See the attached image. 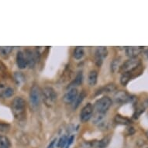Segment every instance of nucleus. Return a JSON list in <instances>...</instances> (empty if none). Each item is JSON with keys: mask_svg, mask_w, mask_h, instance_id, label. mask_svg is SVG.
Listing matches in <instances>:
<instances>
[{"mask_svg": "<svg viewBox=\"0 0 148 148\" xmlns=\"http://www.w3.org/2000/svg\"><path fill=\"white\" fill-rule=\"evenodd\" d=\"M12 112L17 120H23L27 115V103L22 97H16L12 102Z\"/></svg>", "mask_w": 148, "mask_h": 148, "instance_id": "nucleus-1", "label": "nucleus"}, {"mask_svg": "<svg viewBox=\"0 0 148 148\" xmlns=\"http://www.w3.org/2000/svg\"><path fill=\"white\" fill-rule=\"evenodd\" d=\"M41 98L44 103L47 107L53 106L58 99V95L55 90L52 87H44L41 90Z\"/></svg>", "mask_w": 148, "mask_h": 148, "instance_id": "nucleus-2", "label": "nucleus"}, {"mask_svg": "<svg viewBox=\"0 0 148 148\" xmlns=\"http://www.w3.org/2000/svg\"><path fill=\"white\" fill-rule=\"evenodd\" d=\"M112 104V101L110 98L108 96H103L95 102L93 108H94V110H95V112L105 114L111 107Z\"/></svg>", "mask_w": 148, "mask_h": 148, "instance_id": "nucleus-3", "label": "nucleus"}, {"mask_svg": "<svg viewBox=\"0 0 148 148\" xmlns=\"http://www.w3.org/2000/svg\"><path fill=\"white\" fill-rule=\"evenodd\" d=\"M141 65V61L138 58H130L123 63L119 69V72L126 73L132 72L140 68Z\"/></svg>", "mask_w": 148, "mask_h": 148, "instance_id": "nucleus-4", "label": "nucleus"}, {"mask_svg": "<svg viewBox=\"0 0 148 148\" xmlns=\"http://www.w3.org/2000/svg\"><path fill=\"white\" fill-rule=\"evenodd\" d=\"M41 99V92L38 85H34L30 89L29 92V103L32 109H36L38 108Z\"/></svg>", "mask_w": 148, "mask_h": 148, "instance_id": "nucleus-5", "label": "nucleus"}, {"mask_svg": "<svg viewBox=\"0 0 148 148\" xmlns=\"http://www.w3.org/2000/svg\"><path fill=\"white\" fill-rule=\"evenodd\" d=\"M108 55V49L106 47H99L95 52V63L99 67L102 65L103 60Z\"/></svg>", "mask_w": 148, "mask_h": 148, "instance_id": "nucleus-6", "label": "nucleus"}, {"mask_svg": "<svg viewBox=\"0 0 148 148\" xmlns=\"http://www.w3.org/2000/svg\"><path fill=\"white\" fill-rule=\"evenodd\" d=\"M94 108L91 103H88L83 107L80 112V119L82 123L88 121L92 117Z\"/></svg>", "mask_w": 148, "mask_h": 148, "instance_id": "nucleus-7", "label": "nucleus"}, {"mask_svg": "<svg viewBox=\"0 0 148 148\" xmlns=\"http://www.w3.org/2000/svg\"><path fill=\"white\" fill-rule=\"evenodd\" d=\"M78 95V89L76 88H69L68 92H66L65 95H64L63 101L66 104H71L75 102V99Z\"/></svg>", "mask_w": 148, "mask_h": 148, "instance_id": "nucleus-8", "label": "nucleus"}, {"mask_svg": "<svg viewBox=\"0 0 148 148\" xmlns=\"http://www.w3.org/2000/svg\"><path fill=\"white\" fill-rule=\"evenodd\" d=\"M14 88L10 85L0 83V98L3 99H8L12 97L14 95Z\"/></svg>", "mask_w": 148, "mask_h": 148, "instance_id": "nucleus-9", "label": "nucleus"}, {"mask_svg": "<svg viewBox=\"0 0 148 148\" xmlns=\"http://www.w3.org/2000/svg\"><path fill=\"white\" fill-rule=\"evenodd\" d=\"M143 50V47L140 46H130L126 47L125 52H126V56L129 57L130 58H136L139 54L142 53Z\"/></svg>", "mask_w": 148, "mask_h": 148, "instance_id": "nucleus-10", "label": "nucleus"}, {"mask_svg": "<svg viewBox=\"0 0 148 148\" xmlns=\"http://www.w3.org/2000/svg\"><path fill=\"white\" fill-rule=\"evenodd\" d=\"M114 99L117 103L123 104L130 102L131 100V96L125 91H119L115 94Z\"/></svg>", "mask_w": 148, "mask_h": 148, "instance_id": "nucleus-11", "label": "nucleus"}, {"mask_svg": "<svg viewBox=\"0 0 148 148\" xmlns=\"http://www.w3.org/2000/svg\"><path fill=\"white\" fill-rule=\"evenodd\" d=\"M24 55L25 58H26V60H27V66H29L30 68H34L36 62L34 51H32L29 49H27L24 52Z\"/></svg>", "mask_w": 148, "mask_h": 148, "instance_id": "nucleus-12", "label": "nucleus"}, {"mask_svg": "<svg viewBox=\"0 0 148 148\" xmlns=\"http://www.w3.org/2000/svg\"><path fill=\"white\" fill-rule=\"evenodd\" d=\"M16 64L20 69H25L27 68V63L24 53L23 51H19L16 55Z\"/></svg>", "mask_w": 148, "mask_h": 148, "instance_id": "nucleus-13", "label": "nucleus"}, {"mask_svg": "<svg viewBox=\"0 0 148 148\" xmlns=\"http://www.w3.org/2000/svg\"><path fill=\"white\" fill-rule=\"evenodd\" d=\"M134 71H132V72L123 73V74H122L121 77H120V82H121L122 85H124V86H126V85L128 84L129 82L131 80L132 78L135 77Z\"/></svg>", "mask_w": 148, "mask_h": 148, "instance_id": "nucleus-14", "label": "nucleus"}, {"mask_svg": "<svg viewBox=\"0 0 148 148\" xmlns=\"http://www.w3.org/2000/svg\"><path fill=\"white\" fill-rule=\"evenodd\" d=\"M98 79V72L97 71L92 70L88 73V85L91 86L95 85L97 82Z\"/></svg>", "mask_w": 148, "mask_h": 148, "instance_id": "nucleus-15", "label": "nucleus"}, {"mask_svg": "<svg viewBox=\"0 0 148 148\" xmlns=\"http://www.w3.org/2000/svg\"><path fill=\"white\" fill-rule=\"evenodd\" d=\"M115 122L117 124H119V125H125V126H127V125H130L131 124V120L126 117H124L121 115H116L115 116L114 119Z\"/></svg>", "mask_w": 148, "mask_h": 148, "instance_id": "nucleus-16", "label": "nucleus"}, {"mask_svg": "<svg viewBox=\"0 0 148 148\" xmlns=\"http://www.w3.org/2000/svg\"><path fill=\"white\" fill-rule=\"evenodd\" d=\"M116 89V86L115 85L114 83H110V84H108V85H105L104 87L101 88L99 90V93L101 94L102 92H106V93H109V92H112L113 91Z\"/></svg>", "mask_w": 148, "mask_h": 148, "instance_id": "nucleus-17", "label": "nucleus"}, {"mask_svg": "<svg viewBox=\"0 0 148 148\" xmlns=\"http://www.w3.org/2000/svg\"><path fill=\"white\" fill-rule=\"evenodd\" d=\"M84 54H85V51H84L82 47H76L74 50L73 56L76 60H80L82 58Z\"/></svg>", "mask_w": 148, "mask_h": 148, "instance_id": "nucleus-18", "label": "nucleus"}, {"mask_svg": "<svg viewBox=\"0 0 148 148\" xmlns=\"http://www.w3.org/2000/svg\"><path fill=\"white\" fill-rule=\"evenodd\" d=\"M11 142L6 136L0 135V148H10Z\"/></svg>", "mask_w": 148, "mask_h": 148, "instance_id": "nucleus-19", "label": "nucleus"}, {"mask_svg": "<svg viewBox=\"0 0 148 148\" xmlns=\"http://www.w3.org/2000/svg\"><path fill=\"white\" fill-rule=\"evenodd\" d=\"M13 47L10 46L7 47H0V56L5 58L8 56H10V54L12 51Z\"/></svg>", "mask_w": 148, "mask_h": 148, "instance_id": "nucleus-20", "label": "nucleus"}, {"mask_svg": "<svg viewBox=\"0 0 148 148\" xmlns=\"http://www.w3.org/2000/svg\"><path fill=\"white\" fill-rule=\"evenodd\" d=\"M13 77H14V80L17 85H21L22 83L25 82L24 76L21 72H15Z\"/></svg>", "mask_w": 148, "mask_h": 148, "instance_id": "nucleus-21", "label": "nucleus"}, {"mask_svg": "<svg viewBox=\"0 0 148 148\" xmlns=\"http://www.w3.org/2000/svg\"><path fill=\"white\" fill-rule=\"evenodd\" d=\"M120 59H121L120 58H117L111 63V70L112 71H116V70H119V69L120 66H121V64H120V62H121Z\"/></svg>", "mask_w": 148, "mask_h": 148, "instance_id": "nucleus-22", "label": "nucleus"}, {"mask_svg": "<svg viewBox=\"0 0 148 148\" xmlns=\"http://www.w3.org/2000/svg\"><path fill=\"white\" fill-rule=\"evenodd\" d=\"M8 75V70L6 66L3 62L0 61V77L5 78Z\"/></svg>", "mask_w": 148, "mask_h": 148, "instance_id": "nucleus-23", "label": "nucleus"}, {"mask_svg": "<svg viewBox=\"0 0 148 148\" xmlns=\"http://www.w3.org/2000/svg\"><path fill=\"white\" fill-rule=\"evenodd\" d=\"M82 72H79V74H78V75L76 76V78L75 79V81L73 82L70 85V86H69V88H71L73 86V85H80L81 83L82 82Z\"/></svg>", "mask_w": 148, "mask_h": 148, "instance_id": "nucleus-24", "label": "nucleus"}, {"mask_svg": "<svg viewBox=\"0 0 148 148\" xmlns=\"http://www.w3.org/2000/svg\"><path fill=\"white\" fill-rule=\"evenodd\" d=\"M85 94L84 93V92H82L80 95H78V97H77V99H75V104H74V109H76L77 107L80 105V103L83 101V99H84V98H85Z\"/></svg>", "mask_w": 148, "mask_h": 148, "instance_id": "nucleus-25", "label": "nucleus"}, {"mask_svg": "<svg viewBox=\"0 0 148 148\" xmlns=\"http://www.w3.org/2000/svg\"><path fill=\"white\" fill-rule=\"evenodd\" d=\"M109 140H110V139L109 137H105L102 140L99 141V143H98V147L99 148H105L108 145V143H109Z\"/></svg>", "mask_w": 148, "mask_h": 148, "instance_id": "nucleus-26", "label": "nucleus"}, {"mask_svg": "<svg viewBox=\"0 0 148 148\" xmlns=\"http://www.w3.org/2000/svg\"><path fill=\"white\" fill-rule=\"evenodd\" d=\"M10 130V125L5 123H0V133H7Z\"/></svg>", "mask_w": 148, "mask_h": 148, "instance_id": "nucleus-27", "label": "nucleus"}, {"mask_svg": "<svg viewBox=\"0 0 148 148\" xmlns=\"http://www.w3.org/2000/svg\"><path fill=\"white\" fill-rule=\"evenodd\" d=\"M67 140H68V138H67L66 136H63L62 137H61L60 140H59L58 143V147L63 148L65 146L66 143H67Z\"/></svg>", "mask_w": 148, "mask_h": 148, "instance_id": "nucleus-28", "label": "nucleus"}, {"mask_svg": "<svg viewBox=\"0 0 148 148\" xmlns=\"http://www.w3.org/2000/svg\"><path fill=\"white\" fill-rule=\"evenodd\" d=\"M143 112H144V108H143V107H138V108L136 109L135 112H134V119H138L139 116L141 115V113H143Z\"/></svg>", "mask_w": 148, "mask_h": 148, "instance_id": "nucleus-29", "label": "nucleus"}, {"mask_svg": "<svg viewBox=\"0 0 148 148\" xmlns=\"http://www.w3.org/2000/svg\"><path fill=\"white\" fill-rule=\"evenodd\" d=\"M73 140H74V136H70V137L68 139V140H67V144H66V148H69L71 144L72 143Z\"/></svg>", "mask_w": 148, "mask_h": 148, "instance_id": "nucleus-30", "label": "nucleus"}, {"mask_svg": "<svg viewBox=\"0 0 148 148\" xmlns=\"http://www.w3.org/2000/svg\"><path fill=\"white\" fill-rule=\"evenodd\" d=\"M57 141V139H54V140H53L51 141V143L49 144L48 147L47 148H53V147H54V144H55V143H56Z\"/></svg>", "mask_w": 148, "mask_h": 148, "instance_id": "nucleus-31", "label": "nucleus"}, {"mask_svg": "<svg viewBox=\"0 0 148 148\" xmlns=\"http://www.w3.org/2000/svg\"><path fill=\"white\" fill-rule=\"evenodd\" d=\"M144 54H145V56L148 58V49H147V50H146V51H144Z\"/></svg>", "mask_w": 148, "mask_h": 148, "instance_id": "nucleus-32", "label": "nucleus"}, {"mask_svg": "<svg viewBox=\"0 0 148 148\" xmlns=\"http://www.w3.org/2000/svg\"><path fill=\"white\" fill-rule=\"evenodd\" d=\"M147 148H148V147H147Z\"/></svg>", "mask_w": 148, "mask_h": 148, "instance_id": "nucleus-33", "label": "nucleus"}]
</instances>
